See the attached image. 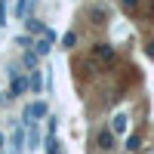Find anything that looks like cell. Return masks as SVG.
Returning <instances> with one entry per match:
<instances>
[{"label": "cell", "instance_id": "14", "mask_svg": "<svg viewBox=\"0 0 154 154\" xmlns=\"http://www.w3.org/2000/svg\"><path fill=\"white\" fill-rule=\"evenodd\" d=\"M28 3H34V0H19V19H25V16H28Z\"/></svg>", "mask_w": 154, "mask_h": 154}, {"label": "cell", "instance_id": "10", "mask_svg": "<svg viewBox=\"0 0 154 154\" xmlns=\"http://www.w3.org/2000/svg\"><path fill=\"white\" fill-rule=\"evenodd\" d=\"M126 148H130V151H139V148H142V136H130V139H126Z\"/></svg>", "mask_w": 154, "mask_h": 154}, {"label": "cell", "instance_id": "12", "mask_svg": "<svg viewBox=\"0 0 154 154\" xmlns=\"http://www.w3.org/2000/svg\"><path fill=\"white\" fill-rule=\"evenodd\" d=\"M28 31L31 34H46V28H43L40 22H34V19H28Z\"/></svg>", "mask_w": 154, "mask_h": 154}, {"label": "cell", "instance_id": "1", "mask_svg": "<svg viewBox=\"0 0 154 154\" xmlns=\"http://www.w3.org/2000/svg\"><path fill=\"white\" fill-rule=\"evenodd\" d=\"M111 56H114V46H111V43H96V46H93V65L108 62Z\"/></svg>", "mask_w": 154, "mask_h": 154}, {"label": "cell", "instance_id": "8", "mask_svg": "<svg viewBox=\"0 0 154 154\" xmlns=\"http://www.w3.org/2000/svg\"><path fill=\"white\" fill-rule=\"evenodd\" d=\"M37 59H40V56H37L34 49H28V53H25V65H28L31 71H37Z\"/></svg>", "mask_w": 154, "mask_h": 154}, {"label": "cell", "instance_id": "13", "mask_svg": "<svg viewBox=\"0 0 154 154\" xmlns=\"http://www.w3.org/2000/svg\"><path fill=\"white\" fill-rule=\"evenodd\" d=\"M74 43H77V34H74V31H68L65 37H62V46H68V49H71Z\"/></svg>", "mask_w": 154, "mask_h": 154}, {"label": "cell", "instance_id": "2", "mask_svg": "<svg viewBox=\"0 0 154 154\" xmlns=\"http://www.w3.org/2000/svg\"><path fill=\"white\" fill-rule=\"evenodd\" d=\"M53 40H56V34H53V31H46V34L40 37V40L34 43V53H37V56H46L49 49H53Z\"/></svg>", "mask_w": 154, "mask_h": 154}, {"label": "cell", "instance_id": "9", "mask_svg": "<svg viewBox=\"0 0 154 154\" xmlns=\"http://www.w3.org/2000/svg\"><path fill=\"white\" fill-rule=\"evenodd\" d=\"M105 22H108L105 9H99V6H96V9H93V25H105Z\"/></svg>", "mask_w": 154, "mask_h": 154}, {"label": "cell", "instance_id": "18", "mask_svg": "<svg viewBox=\"0 0 154 154\" xmlns=\"http://www.w3.org/2000/svg\"><path fill=\"white\" fill-rule=\"evenodd\" d=\"M49 154H56V151H49Z\"/></svg>", "mask_w": 154, "mask_h": 154}, {"label": "cell", "instance_id": "11", "mask_svg": "<svg viewBox=\"0 0 154 154\" xmlns=\"http://www.w3.org/2000/svg\"><path fill=\"white\" fill-rule=\"evenodd\" d=\"M120 6H123L126 16H130V12H136V9H139V0H120Z\"/></svg>", "mask_w": 154, "mask_h": 154}, {"label": "cell", "instance_id": "6", "mask_svg": "<svg viewBox=\"0 0 154 154\" xmlns=\"http://www.w3.org/2000/svg\"><path fill=\"white\" fill-rule=\"evenodd\" d=\"M22 148H25V133L16 130L12 133V154H22Z\"/></svg>", "mask_w": 154, "mask_h": 154}, {"label": "cell", "instance_id": "5", "mask_svg": "<svg viewBox=\"0 0 154 154\" xmlns=\"http://www.w3.org/2000/svg\"><path fill=\"white\" fill-rule=\"evenodd\" d=\"M9 77H12V89H9V96H22L28 83H25L22 77H19V71H9Z\"/></svg>", "mask_w": 154, "mask_h": 154}, {"label": "cell", "instance_id": "16", "mask_svg": "<svg viewBox=\"0 0 154 154\" xmlns=\"http://www.w3.org/2000/svg\"><path fill=\"white\" fill-rule=\"evenodd\" d=\"M6 3L9 0H0V25H6Z\"/></svg>", "mask_w": 154, "mask_h": 154}, {"label": "cell", "instance_id": "3", "mask_svg": "<svg viewBox=\"0 0 154 154\" xmlns=\"http://www.w3.org/2000/svg\"><path fill=\"white\" fill-rule=\"evenodd\" d=\"M96 142H99V148H102V151H111V148H114V130H99Z\"/></svg>", "mask_w": 154, "mask_h": 154}, {"label": "cell", "instance_id": "17", "mask_svg": "<svg viewBox=\"0 0 154 154\" xmlns=\"http://www.w3.org/2000/svg\"><path fill=\"white\" fill-rule=\"evenodd\" d=\"M0 154H3V136H0Z\"/></svg>", "mask_w": 154, "mask_h": 154}, {"label": "cell", "instance_id": "7", "mask_svg": "<svg viewBox=\"0 0 154 154\" xmlns=\"http://www.w3.org/2000/svg\"><path fill=\"white\" fill-rule=\"evenodd\" d=\"M111 130H114V133H123V130H126V114H117V117L111 120Z\"/></svg>", "mask_w": 154, "mask_h": 154}, {"label": "cell", "instance_id": "15", "mask_svg": "<svg viewBox=\"0 0 154 154\" xmlns=\"http://www.w3.org/2000/svg\"><path fill=\"white\" fill-rule=\"evenodd\" d=\"M31 89H34V93L40 89V74H37V71H31Z\"/></svg>", "mask_w": 154, "mask_h": 154}, {"label": "cell", "instance_id": "4", "mask_svg": "<svg viewBox=\"0 0 154 154\" xmlns=\"http://www.w3.org/2000/svg\"><path fill=\"white\" fill-rule=\"evenodd\" d=\"M25 117H28V120H40V117H46V102H31V108L25 111Z\"/></svg>", "mask_w": 154, "mask_h": 154}]
</instances>
